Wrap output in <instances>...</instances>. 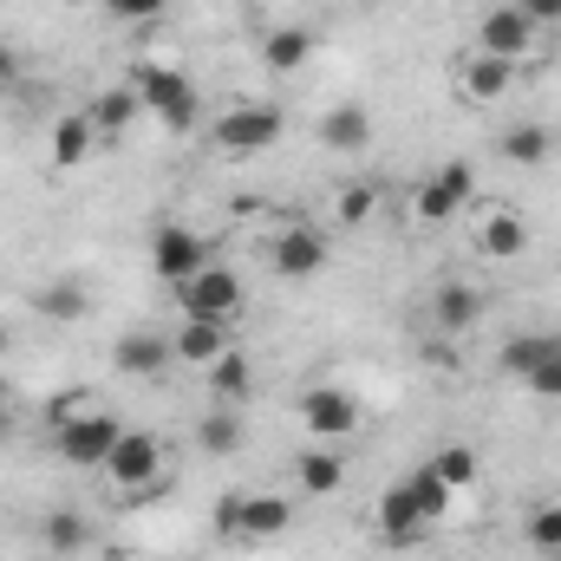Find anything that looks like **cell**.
<instances>
[{
	"label": "cell",
	"instance_id": "1",
	"mask_svg": "<svg viewBox=\"0 0 561 561\" xmlns=\"http://www.w3.org/2000/svg\"><path fill=\"white\" fill-rule=\"evenodd\" d=\"M125 85L144 99L150 118H163V131H176V138L203 131V92L190 85V72L157 66V59H138V66H125Z\"/></svg>",
	"mask_w": 561,
	"mask_h": 561
},
{
	"label": "cell",
	"instance_id": "2",
	"mask_svg": "<svg viewBox=\"0 0 561 561\" xmlns=\"http://www.w3.org/2000/svg\"><path fill=\"white\" fill-rule=\"evenodd\" d=\"M242 307H249V287L229 262H203L190 280H176V313L183 320H229L236 327Z\"/></svg>",
	"mask_w": 561,
	"mask_h": 561
},
{
	"label": "cell",
	"instance_id": "3",
	"mask_svg": "<svg viewBox=\"0 0 561 561\" xmlns=\"http://www.w3.org/2000/svg\"><path fill=\"white\" fill-rule=\"evenodd\" d=\"M470 196H477V163H470V157H450V163H437L431 176H419V190H412V222H419V229H444L450 216H463Z\"/></svg>",
	"mask_w": 561,
	"mask_h": 561
},
{
	"label": "cell",
	"instance_id": "4",
	"mask_svg": "<svg viewBox=\"0 0 561 561\" xmlns=\"http://www.w3.org/2000/svg\"><path fill=\"white\" fill-rule=\"evenodd\" d=\"M118 437H125V424L112 419V412H99V405H79L72 419L53 424V450L72 470H105V457H112Z\"/></svg>",
	"mask_w": 561,
	"mask_h": 561
},
{
	"label": "cell",
	"instance_id": "5",
	"mask_svg": "<svg viewBox=\"0 0 561 561\" xmlns=\"http://www.w3.org/2000/svg\"><path fill=\"white\" fill-rule=\"evenodd\" d=\"M163 437L157 431H144L131 424L118 444H112V457H105V477L118 483V496H157V483H163Z\"/></svg>",
	"mask_w": 561,
	"mask_h": 561
},
{
	"label": "cell",
	"instance_id": "6",
	"mask_svg": "<svg viewBox=\"0 0 561 561\" xmlns=\"http://www.w3.org/2000/svg\"><path fill=\"white\" fill-rule=\"evenodd\" d=\"M280 131H287V112L280 105H229L216 125H209V144L222 150V157H262V150H275Z\"/></svg>",
	"mask_w": 561,
	"mask_h": 561
},
{
	"label": "cell",
	"instance_id": "7",
	"mask_svg": "<svg viewBox=\"0 0 561 561\" xmlns=\"http://www.w3.org/2000/svg\"><path fill=\"white\" fill-rule=\"evenodd\" d=\"M542 46V26L516 7V0H490L483 13H477V53H490V59H510V66H523L529 53Z\"/></svg>",
	"mask_w": 561,
	"mask_h": 561
},
{
	"label": "cell",
	"instance_id": "8",
	"mask_svg": "<svg viewBox=\"0 0 561 561\" xmlns=\"http://www.w3.org/2000/svg\"><path fill=\"white\" fill-rule=\"evenodd\" d=\"M424 313H431V333H444V340H470L477 327H483V313H490V294L477 287V280H437L431 287V300H424Z\"/></svg>",
	"mask_w": 561,
	"mask_h": 561
},
{
	"label": "cell",
	"instance_id": "9",
	"mask_svg": "<svg viewBox=\"0 0 561 561\" xmlns=\"http://www.w3.org/2000/svg\"><path fill=\"white\" fill-rule=\"evenodd\" d=\"M300 431L313 437V444H346L353 431H359V399L346 392V386H307L300 392Z\"/></svg>",
	"mask_w": 561,
	"mask_h": 561
},
{
	"label": "cell",
	"instance_id": "10",
	"mask_svg": "<svg viewBox=\"0 0 561 561\" xmlns=\"http://www.w3.org/2000/svg\"><path fill=\"white\" fill-rule=\"evenodd\" d=\"M203 262H216V255H209V242H203L190 222H157V229H150V275L157 280L176 287V280L196 275Z\"/></svg>",
	"mask_w": 561,
	"mask_h": 561
},
{
	"label": "cell",
	"instance_id": "11",
	"mask_svg": "<svg viewBox=\"0 0 561 561\" xmlns=\"http://www.w3.org/2000/svg\"><path fill=\"white\" fill-rule=\"evenodd\" d=\"M327 262H333V242H327V229H313V222H287L275 242H268V268H275L280 280H313Z\"/></svg>",
	"mask_w": 561,
	"mask_h": 561
},
{
	"label": "cell",
	"instance_id": "12",
	"mask_svg": "<svg viewBox=\"0 0 561 561\" xmlns=\"http://www.w3.org/2000/svg\"><path fill=\"white\" fill-rule=\"evenodd\" d=\"M112 366H118L125 379H163V373L176 366V346H170V333H157V327H131V333H118Z\"/></svg>",
	"mask_w": 561,
	"mask_h": 561
},
{
	"label": "cell",
	"instance_id": "13",
	"mask_svg": "<svg viewBox=\"0 0 561 561\" xmlns=\"http://www.w3.org/2000/svg\"><path fill=\"white\" fill-rule=\"evenodd\" d=\"M294 529V496L280 490H242V523H236V542H280Z\"/></svg>",
	"mask_w": 561,
	"mask_h": 561
},
{
	"label": "cell",
	"instance_id": "14",
	"mask_svg": "<svg viewBox=\"0 0 561 561\" xmlns=\"http://www.w3.org/2000/svg\"><path fill=\"white\" fill-rule=\"evenodd\" d=\"M510 85H516L510 59H490V53H463L457 59V99L463 105H496V99H510Z\"/></svg>",
	"mask_w": 561,
	"mask_h": 561
},
{
	"label": "cell",
	"instance_id": "15",
	"mask_svg": "<svg viewBox=\"0 0 561 561\" xmlns=\"http://www.w3.org/2000/svg\"><path fill=\"white\" fill-rule=\"evenodd\" d=\"M170 346H176V366H196V373H209V366H216V359L236 346V327H229V320H176Z\"/></svg>",
	"mask_w": 561,
	"mask_h": 561
},
{
	"label": "cell",
	"instance_id": "16",
	"mask_svg": "<svg viewBox=\"0 0 561 561\" xmlns=\"http://www.w3.org/2000/svg\"><path fill=\"white\" fill-rule=\"evenodd\" d=\"M373 523H379V542H392V549H412V542H419L424 529H431V523H424V510H419V496H412V483H405V477H399V483H392V490L379 496Z\"/></svg>",
	"mask_w": 561,
	"mask_h": 561
},
{
	"label": "cell",
	"instance_id": "17",
	"mask_svg": "<svg viewBox=\"0 0 561 561\" xmlns=\"http://www.w3.org/2000/svg\"><path fill=\"white\" fill-rule=\"evenodd\" d=\"M33 536H39V549H46V556H59V561L85 556V549L99 542V529H92V516H85V510H72V503H59V510H46Z\"/></svg>",
	"mask_w": 561,
	"mask_h": 561
},
{
	"label": "cell",
	"instance_id": "18",
	"mask_svg": "<svg viewBox=\"0 0 561 561\" xmlns=\"http://www.w3.org/2000/svg\"><path fill=\"white\" fill-rule=\"evenodd\" d=\"M477 255L483 262H523L529 255V222L516 209H483L477 216Z\"/></svg>",
	"mask_w": 561,
	"mask_h": 561
},
{
	"label": "cell",
	"instance_id": "19",
	"mask_svg": "<svg viewBox=\"0 0 561 561\" xmlns=\"http://www.w3.org/2000/svg\"><path fill=\"white\" fill-rule=\"evenodd\" d=\"M320 144L333 150V157H359V150H373V112L366 105H327L320 112Z\"/></svg>",
	"mask_w": 561,
	"mask_h": 561
},
{
	"label": "cell",
	"instance_id": "20",
	"mask_svg": "<svg viewBox=\"0 0 561 561\" xmlns=\"http://www.w3.org/2000/svg\"><path fill=\"white\" fill-rule=\"evenodd\" d=\"M294 490H300V496H333V490H346V457H340V444H307V450L294 457Z\"/></svg>",
	"mask_w": 561,
	"mask_h": 561
},
{
	"label": "cell",
	"instance_id": "21",
	"mask_svg": "<svg viewBox=\"0 0 561 561\" xmlns=\"http://www.w3.org/2000/svg\"><path fill=\"white\" fill-rule=\"evenodd\" d=\"M33 307H39V320H59V327H72V320H85L92 313V287L85 275H53L33 287Z\"/></svg>",
	"mask_w": 561,
	"mask_h": 561
},
{
	"label": "cell",
	"instance_id": "22",
	"mask_svg": "<svg viewBox=\"0 0 561 561\" xmlns=\"http://www.w3.org/2000/svg\"><path fill=\"white\" fill-rule=\"evenodd\" d=\"M85 118H92L99 138H125V131L144 118V99L131 92V85H112V92H99V99L85 105Z\"/></svg>",
	"mask_w": 561,
	"mask_h": 561
},
{
	"label": "cell",
	"instance_id": "23",
	"mask_svg": "<svg viewBox=\"0 0 561 561\" xmlns=\"http://www.w3.org/2000/svg\"><path fill=\"white\" fill-rule=\"evenodd\" d=\"M496 150H503V163H516V170H542V163L556 157V131L536 125V118H523V125H510V131L496 138Z\"/></svg>",
	"mask_w": 561,
	"mask_h": 561
},
{
	"label": "cell",
	"instance_id": "24",
	"mask_svg": "<svg viewBox=\"0 0 561 561\" xmlns=\"http://www.w3.org/2000/svg\"><path fill=\"white\" fill-rule=\"evenodd\" d=\"M556 353H561V333H516V340H503L496 366H503L516 386H529V373H536V366H549Z\"/></svg>",
	"mask_w": 561,
	"mask_h": 561
},
{
	"label": "cell",
	"instance_id": "25",
	"mask_svg": "<svg viewBox=\"0 0 561 561\" xmlns=\"http://www.w3.org/2000/svg\"><path fill=\"white\" fill-rule=\"evenodd\" d=\"M203 379H209L216 405H242V399L255 392V359H249L242 346H229V353H222V359H216V366H209Z\"/></svg>",
	"mask_w": 561,
	"mask_h": 561
},
{
	"label": "cell",
	"instance_id": "26",
	"mask_svg": "<svg viewBox=\"0 0 561 561\" xmlns=\"http://www.w3.org/2000/svg\"><path fill=\"white\" fill-rule=\"evenodd\" d=\"M92 150H99V131H92V118H85V112H72V118H59V125H53V144H46L53 170H79Z\"/></svg>",
	"mask_w": 561,
	"mask_h": 561
},
{
	"label": "cell",
	"instance_id": "27",
	"mask_svg": "<svg viewBox=\"0 0 561 561\" xmlns=\"http://www.w3.org/2000/svg\"><path fill=\"white\" fill-rule=\"evenodd\" d=\"M196 450L203 457H236L242 450V405H209L196 419Z\"/></svg>",
	"mask_w": 561,
	"mask_h": 561
},
{
	"label": "cell",
	"instance_id": "28",
	"mask_svg": "<svg viewBox=\"0 0 561 561\" xmlns=\"http://www.w3.org/2000/svg\"><path fill=\"white\" fill-rule=\"evenodd\" d=\"M307 59H313V33L307 26H275L262 39V66L268 72H307Z\"/></svg>",
	"mask_w": 561,
	"mask_h": 561
},
{
	"label": "cell",
	"instance_id": "29",
	"mask_svg": "<svg viewBox=\"0 0 561 561\" xmlns=\"http://www.w3.org/2000/svg\"><path fill=\"white\" fill-rule=\"evenodd\" d=\"M431 470H437V477H444V490L457 496V490H470V483H477V470H483V463H477V450H470V444H437Z\"/></svg>",
	"mask_w": 561,
	"mask_h": 561
},
{
	"label": "cell",
	"instance_id": "30",
	"mask_svg": "<svg viewBox=\"0 0 561 561\" xmlns=\"http://www.w3.org/2000/svg\"><path fill=\"white\" fill-rule=\"evenodd\" d=\"M523 536H529V549H536V556H556L561 561V503H536V510L523 516Z\"/></svg>",
	"mask_w": 561,
	"mask_h": 561
},
{
	"label": "cell",
	"instance_id": "31",
	"mask_svg": "<svg viewBox=\"0 0 561 561\" xmlns=\"http://www.w3.org/2000/svg\"><path fill=\"white\" fill-rule=\"evenodd\" d=\"M373 203H379V190H373V183H353V190H340V203H333V229H366Z\"/></svg>",
	"mask_w": 561,
	"mask_h": 561
},
{
	"label": "cell",
	"instance_id": "32",
	"mask_svg": "<svg viewBox=\"0 0 561 561\" xmlns=\"http://www.w3.org/2000/svg\"><path fill=\"white\" fill-rule=\"evenodd\" d=\"M405 483H412V496H419L424 523H437V516H444V510H450V490H444V477H437V470H431V463H419V470H412V477H405Z\"/></svg>",
	"mask_w": 561,
	"mask_h": 561
},
{
	"label": "cell",
	"instance_id": "33",
	"mask_svg": "<svg viewBox=\"0 0 561 561\" xmlns=\"http://www.w3.org/2000/svg\"><path fill=\"white\" fill-rule=\"evenodd\" d=\"M105 7H112L118 20H131V26H144V20H157V13H163L170 0H105Z\"/></svg>",
	"mask_w": 561,
	"mask_h": 561
},
{
	"label": "cell",
	"instance_id": "34",
	"mask_svg": "<svg viewBox=\"0 0 561 561\" xmlns=\"http://www.w3.org/2000/svg\"><path fill=\"white\" fill-rule=\"evenodd\" d=\"M529 392H536V399H561V353L549 359V366L529 373Z\"/></svg>",
	"mask_w": 561,
	"mask_h": 561
},
{
	"label": "cell",
	"instance_id": "35",
	"mask_svg": "<svg viewBox=\"0 0 561 561\" xmlns=\"http://www.w3.org/2000/svg\"><path fill=\"white\" fill-rule=\"evenodd\" d=\"M236 523H242V490H236V496H222V503H216V529H222V536H229V542H236Z\"/></svg>",
	"mask_w": 561,
	"mask_h": 561
},
{
	"label": "cell",
	"instance_id": "36",
	"mask_svg": "<svg viewBox=\"0 0 561 561\" xmlns=\"http://www.w3.org/2000/svg\"><path fill=\"white\" fill-rule=\"evenodd\" d=\"M516 7H523L536 26H556V20H561V0H516Z\"/></svg>",
	"mask_w": 561,
	"mask_h": 561
},
{
	"label": "cell",
	"instance_id": "37",
	"mask_svg": "<svg viewBox=\"0 0 561 561\" xmlns=\"http://www.w3.org/2000/svg\"><path fill=\"white\" fill-rule=\"evenodd\" d=\"M13 79H20V53H13V46H7V39H0V92H7V85H13Z\"/></svg>",
	"mask_w": 561,
	"mask_h": 561
},
{
	"label": "cell",
	"instance_id": "38",
	"mask_svg": "<svg viewBox=\"0 0 561 561\" xmlns=\"http://www.w3.org/2000/svg\"><path fill=\"white\" fill-rule=\"evenodd\" d=\"M7 353H13V333H7V327H0V359H7Z\"/></svg>",
	"mask_w": 561,
	"mask_h": 561
},
{
	"label": "cell",
	"instance_id": "39",
	"mask_svg": "<svg viewBox=\"0 0 561 561\" xmlns=\"http://www.w3.org/2000/svg\"><path fill=\"white\" fill-rule=\"evenodd\" d=\"M0 424H7V399H0Z\"/></svg>",
	"mask_w": 561,
	"mask_h": 561
}]
</instances>
